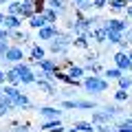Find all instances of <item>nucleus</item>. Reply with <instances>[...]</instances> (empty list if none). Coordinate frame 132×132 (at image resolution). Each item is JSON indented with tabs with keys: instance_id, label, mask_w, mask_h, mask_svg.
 I'll use <instances>...</instances> for the list:
<instances>
[{
	"instance_id": "obj_2",
	"label": "nucleus",
	"mask_w": 132,
	"mask_h": 132,
	"mask_svg": "<svg viewBox=\"0 0 132 132\" xmlns=\"http://www.w3.org/2000/svg\"><path fill=\"white\" fill-rule=\"evenodd\" d=\"M73 35L71 31L66 33V31H60L55 35V38L48 42V51L53 53V55H68V51H71V46H73Z\"/></svg>"
},
{
	"instance_id": "obj_24",
	"label": "nucleus",
	"mask_w": 132,
	"mask_h": 132,
	"mask_svg": "<svg viewBox=\"0 0 132 132\" xmlns=\"http://www.w3.org/2000/svg\"><path fill=\"white\" fill-rule=\"evenodd\" d=\"M42 13H44V18H46V22H48V24H57V22H60V18H62V15H60V11L51 9V7H44V11H42Z\"/></svg>"
},
{
	"instance_id": "obj_7",
	"label": "nucleus",
	"mask_w": 132,
	"mask_h": 132,
	"mask_svg": "<svg viewBox=\"0 0 132 132\" xmlns=\"http://www.w3.org/2000/svg\"><path fill=\"white\" fill-rule=\"evenodd\" d=\"M57 33H60V27H57V24H46V27L38 29V35H35V40H38V42H51Z\"/></svg>"
},
{
	"instance_id": "obj_46",
	"label": "nucleus",
	"mask_w": 132,
	"mask_h": 132,
	"mask_svg": "<svg viewBox=\"0 0 132 132\" xmlns=\"http://www.w3.org/2000/svg\"><path fill=\"white\" fill-rule=\"evenodd\" d=\"M5 18H7V11H0V27H5Z\"/></svg>"
},
{
	"instance_id": "obj_3",
	"label": "nucleus",
	"mask_w": 132,
	"mask_h": 132,
	"mask_svg": "<svg viewBox=\"0 0 132 132\" xmlns=\"http://www.w3.org/2000/svg\"><path fill=\"white\" fill-rule=\"evenodd\" d=\"M15 68H18L20 73V79H22V86H31L38 81V73L33 71V66L27 64V62H18V64H13Z\"/></svg>"
},
{
	"instance_id": "obj_23",
	"label": "nucleus",
	"mask_w": 132,
	"mask_h": 132,
	"mask_svg": "<svg viewBox=\"0 0 132 132\" xmlns=\"http://www.w3.org/2000/svg\"><path fill=\"white\" fill-rule=\"evenodd\" d=\"M128 5H130L128 0H108V7H110V11H112V13H123Z\"/></svg>"
},
{
	"instance_id": "obj_6",
	"label": "nucleus",
	"mask_w": 132,
	"mask_h": 132,
	"mask_svg": "<svg viewBox=\"0 0 132 132\" xmlns=\"http://www.w3.org/2000/svg\"><path fill=\"white\" fill-rule=\"evenodd\" d=\"M112 62H114V66L121 68L123 73H130L132 71V60H130V55H128V51H117L112 55Z\"/></svg>"
},
{
	"instance_id": "obj_27",
	"label": "nucleus",
	"mask_w": 132,
	"mask_h": 132,
	"mask_svg": "<svg viewBox=\"0 0 132 132\" xmlns=\"http://www.w3.org/2000/svg\"><path fill=\"white\" fill-rule=\"evenodd\" d=\"M66 73H68L71 77H75V79H84V77H86V68H84L81 64H73Z\"/></svg>"
},
{
	"instance_id": "obj_29",
	"label": "nucleus",
	"mask_w": 132,
	"mask_h": 132,
	"mask_svg": "<svg viewBox=\"0 0 132 132\" xmlns=\"http://www.w3.org/2000/svg\"><path fill=\"white\" fill-rule=\"evenodd\" d=\"M5 11L11 13V15H20V13H22V0H11L9 5L5 7Z\"/></svg>"
},
{
	"instance_id": "obj_10",
	"label": "nucleus",
	"mask_w": 132,
	"mask_h": 132,
	"mask_svg": "<svg viewBox=\"0 0 132 132\" xmlns=\"http://www.w3.org/2000/svg\"><path fill=\"white\" fill-rule=\"evenodd\" d=\"M38 112L42 114L44 119H62L64 110L57 108V106H38Z\"/></svg>"
},
{
	"instance_id": "obj_13",
	"label": "nucleus",
	"mask_w": 132,
	"mask_h": 132,
	"mask_svg": "<svg viewBox=\"0 0 132 132\" xmlns=\"http://www.w3.org/2000/svg\"><path fill=\"white\" fill-rule=\"evenodd\" d=\"M44 57H46V48H44L40 42L31 44V51H29V60H31V62H40V60H44Z\"/></svg>"
},
{
	"instance_id": "obj_25",
	"label": "nucleus",
	"mask_w": 132,
	"mask_h": 132,
	"mask_svg": "<svg viewBox=\"0 0 132 132\" xmlns=\"http://www.w3.org/2000/svg\"><path fill=\"white\" fill-rule=\"evenodd\" d=\"M101 75H104L108 81H117L119 77L123 75V71H121V68H117V66H112V68H104V73H101Z\"/></svg>"
},
{
	"instance_id": "obj_9",
	"label": "nucleus",
	"mask_w": 132,
	"mask_h": 132,
	"mask_svg": "<svg viewBox=\"0 0 132 132\" xmlns=\"http://www.w3.org/2000/svg\"><path fill=\"white\" fill-rule=\"evenodd\" d=\"M7 62L11 64H18V62H24V51H22V44H11L9 51H7Z\"/></svg>"
},
{
	"instance_id": "obj_1",
	"label": "nucleus",
	"mask_w": 132,
	"mask_h": 132,
	"mask_svg": "<svg viewBox=\"0 0 132 132\" xmlns=\"http://www.w3.org/2000/svg\"><path fill=\"white\" fill-rule=\"evenodd\" d=\"M81 88L86 90V95H90V97H97V95L108 93L110 81L106 79L104 75H86L84 79H81Z\"/></svg>"
},
{
	"instance_id": "obj_31",
	"label": "nucleus",
	"mask_w": 132,
	"mask_h": 132,
	"mask_svg": "<svg viewBox=\"0 0 132 132\" xmlns=\"http://www.w3.org/2000/svg\"><path fill=\"white\" fill-rule=\"evenodd\" d=\"M117 86H119V88H123V90H130V88H132V75L123 73V75L117 79Z\"/></svg>"
},
{
	"instance_id": "obj_35",
	"label": "nucleus",
	"mask_w": 132,
	"mask_h": 132,
	"mask_svg": "<svg viewBox=\"0 0 132 132\" xmlns=\"http://www.w3.org/2000/svg\"><path fill=\"white\" fill-rule=\"evenodd\" d=\"M114 128H117V132H132V123H128L126 119H123V121H119Z\"/></svg>"
},
{
	"instance_id": "obj_49",
	"label": "nucleus",
	"mask_w": 132,
	"mask_h": 132,
	"mask_svg": "<svg viewBox=\"0 0 132 132\" xmlns=\"http://www.w3.org/2000/svg\"><path fill=\"white\" fill-rule=\"evenodd\" d=\"M71 2H73V5H75V2H81V0H71Z\"/></svg>"
},
{
	"instance_id": "obj_42",
	"label": "nucleus",
	"mask_w": 132,
	"mask_h": 132,
	"mask_svg": "<svg viewBox=\"0 0 132 132\" xmlns=\"http://www.w3.org/2000/svg\"><path fill=\"white\" fill-rule=\"evenodd\" d=\"M123 40H126V42H128V44L132 46V29H128V31L123 33Z\"/></svg>"
},
{
	"instance_id": "obj_8",
	"label": "nucleus",
	"mask_w": 132,
	"mask_h": 132,
	"mask_svg": "<svg viewBox=\"0 0 132 132\" xmlns=\"http://www.w3.org/2000/svg\"><path fill=\"white\" fill-rule=\"evenodd\" d=\"M64 123H62V119H44L42 123H40V132H64Z\"/></svg>"
},
{
	"instance_id": "obj_26",
	"label": "nucleus",
	"mask_w": 132,
	"mask_h": 132,
	"mask_svg": "<svg viewBox=\"0 0 132 132\" xmlns=\"http://www.w3.org/2000/svg\"><path fill=\"white\" fill-rule=\"evenodd\" d=\"M11 40H15V44H27V42H31L33 38L29 35L27 31H20V29H18V31L11 33Z\"/></svg>"
},
{
	"instance_id": "obj_12",
	"label": "nucleus",
	"mask_w": 132,
	"mask_h": 132,
	"mask_svg": "<svg viewBox=\"0 0 132 132\" xmlns=\"http://www.w3.org/2000/svg\"><path fill=\"white\" fill-rule=\"evenodd\" d=\"M88 35H90V40H93V42H97V44H108V31H106L101 24H99V27H95Z\"/></svg>"
},
{
	"instance_id": "obj_32",
	"label": "nucleus",
	"mask_w": 132,
	"mask_h": 132,
	"mask_svg": "<svg viewBox=\"0 0 132 132\" xmlns=\"http://www.w3.org/2000/svg\"><path fill=\"white\" fill-rule=\"evenodd\" d=\"M104 110H106V112H108L112 119H114V117H121V114H123V108H121V106H117V104H112V106H110V104L104 106Z\"/></svg>"
},
{
	"instance_id": "obj_37",
	"label": "nucleus",
	"mask_w": 132,
	"mask_h": 132,
	"mask_svg": "<svg viewBox=\"0 0 132 132\" xmlns=\"http://www.w3.org/2000/svg\"><path fill=\"white\" fill-rule=\"evenodd\" d=\"M9 46H11V44L7 42V40H0V60H5V57H7V51H9Z\"/></svg>"
},
{
	"instance_id": "obj_18",
	"label": "nucleus",
	"mask_w": 132,
	"mask_h": 132,
	"mask_svg": "<svg viewBox=\"0 0 132 132\" xmlns=\"http://www.w3.org/2000/svg\"><path fill=\"white\" fill-rule=\"evenodd\" d=\"M75 11L81 15H90L95 13V7H93V0H81V2H75Z\"/></svg>"
},
{
	"instance_id": "obj_38",
	"label": "nucleus",
	"mask_w": 132,
	"mask_h": 132,
	"mask_svg": "<svg viewBox=\"0 0 132 132\" xmlns=\"http://www.w3.org/2000/svg\"><path fill=\"white\" fill-rule=\"evenodd\" d=\"M93 7H95V11H104L108 7V0H93Z\"/></svg>"
},
{
	"instance_id": "obj_22",
	"label": "nucleus",
	"mask_w": 132,
	"mask_h": 132,
	"mask_svg": "<svg viewBox=\"0 0 132 132\" xmlns=\"http://www.w3.org/2000/svg\"><path fill=\"white\" fill-rule=\"evenodd\" d=\"M7 84H11V86H20V84H22L20 73H18V68H15V66L7 68Z\"/></svg>"
},
{
	"instance_id": "obj_43",
	"label": "nucleus",
	"mask_w": 132,
	"mask_h": 132,
	"mask_svg": "<svg viewBox=\"0 0 132 132\" xmlns=\"http://www.w3.org/2000/svg\"><path fill=\"white\" fill-rule=\"evenodd\" d=\"M117 46H119V51H130V44H128L126 40H121V42H119Z\"/></svg>"
},
{
	"instance_id": "obj_34",
	"label": "nucleus",
	"mask_w": 132,
	"mask_h": 132,
	"mask_svg": "<svg viewBox=\"0 0 132 132\" xmlns=\"http://www.w3.org/2000/svg\"><path fill=\"white\" fill-rule=\"evenodd\" d=\"M11 132H31V126H29V123L13 121V123H11Z\"/></svg>"
},
{
	"instance_id": "obj_19",
	"label": "nucleus",
	"mask_w": 132,
	"mask_h": 132,
	"mask_svg": "<svg viewBox=\"0 0 132 132\" xmlns=\"http://www.w3.org/2000/svg\"><path fill=\"white\" fill-rule=\"evenodd\" d=\"M97 106L99 104L95 99H75V110H90V112H93Z\"/></svg>"
},
{
	"instance_id": "obj_41",
	"label": "nucleus",
	"mask_w": 132,
	"mask_h": 132,
	"mask_svg": "<svg viewBox=\"0 0 132 132\" xmlns=\"http://www.w3.org/2000/svg\"><path fill=\"white\" fill-rule=\"evenodd\" d=\"M117 128H110V123H101V126H97V132H114Z\"/></svg>"
},
{
	"instance_id": "obj_15",
	"label": "nucleus",
	"mask_w": 132,
	"mask_h": 132,
	"mask_svg": "<svg viewBox=\"0 0 132 132\" xmlns=\"http://www.w3.org/2000/svg\"><path fill=\"white\" fill-rule=\"evenodd\" d=\"M73 46L79 48V51H88V48H90V35H88V33H79V35H75V38H73Z\"/></svg>"
},
{
	"instance_id": "obj_48",
	"label": "nucleus",
	"mask_w": 132,
	"mask_h": 132,
	"mask_svg": "<svg viewBox=\"0 0 132 132\" xmlns=\"http://www.w3.org/2000/svg\"><path fill=\"white\" fill-rule=\"evenodd\" d=\"M128 55H130V60H132V46H130V51H128Z\"/></svg>"
},
{
	"instance_id": "obj_28",
	"label": "nucleus",
	"mask_w": 132,
	"mask_h": 132,
	"mask_svg": "<svg viewBox=\"0 0 132 132\" xmlns=\"http://www.w3.org/2000/svg\"><path fill=\"white\" fill-rule=\"evenodd\" d=\"M86 73H90V75H101L104 73V66H101V62H88V64H84Z\"/></svg>"
},
{
	"instance_id": "obj_45",
	"label": "nucleus",
	"mask_w": 132,
	"mask_h": 132,
	"mask_svg": "<svg viewBox=\"0 0 132 132\" xmlns=\"http://www.w3.org/2000/svg\"><path fill=\"white\" fill-rule=\"evenodd\" d=\"M2 84H7V71L0 68V86H2Z\"/></svg>"
},
{
	"instance_id": "obj_44",
	"label": "nucleus",
	"mask_w": 132,
	"mask_h": 132,
	"mask_svg": "<svg viewBox=\"0 0 132 132\" xmlns=\"http://www.w3.org/2000/svg\"><path fill=\"white\" fill-rule=\"evenodd\" d=\"M123 15H126L128 20H132V5H128V7H126V11H123Z\"/></svg>"
},
{
	"instance_id": "obj_33",
	"label": "nucleus",
	"mask_w": 132,
	"mask_h": 132,
	"mask_svg": "<svg viewBox=\"0 0 132 132\" xmlns=\"http://www.w3.org/2000/svg\"><path fill=\"white\" fill-rule=\"evenodd\" d=\"M121 40H123V33L121 31H108V44H114V46H117Z\"/></svg>"
},
{
	"instance_id": "obj_11",
	"label": "nucleus",
	"mask_w": 132,
	"mask_h": 132,
	"mask_svg": "<svg viewBox=\"0 0 132 132\" xmlns=\"http://www.w3.org/2000/svg\"><path fill=\"white\" fill-rule=\"evenodd\" d=\"M35 86H38V88L42 90L44 95H48V97H55V95H57V86H55V81H48V79H42V77H38Z\"/></svg>"
},
{
	"instance_id": "obj_30",
	"label": "nucleus",
	"mask_w": 132,
	"mask_h": 132,
	"mask_svg": "<svg viewBox=\"0 0 132 132\" xmlns=\"http://www.w3.org/2000/svg\"><path fill=\"white\" fill-rule=\"evenodd\" d=\"M112 97H114V101H117V104H128V101H130V93H128V90H123V88H117L112 93Z\"/></svg>"
},
{
	"instance_id": "obj_16",
	"label": "nucleus",
	"mask_w": 132,
	"mask_h": 132,
	"mask_svg": "<svg viewBox=\"0 0 132 132\" xmlns=\"http://www.w3.org/2000/svg\"><path fill=\"white\" fill-rule=\"evenodd\" d=\"M27 22H29V29H33V31H38V29H42V27H46V24H48L46 18H44V13H33Z\"/></svg>"
},
{
	"instance_id": "obj_14",
	"label": "nucleus",
	"mask_w": 132,
	"mask_h": 132,
	"mask_svg": "<svg viewBox=\"0 0 132 132\" xmlns=\"http://www.w3.org/2000/svg\"><path fill=\"white\" fill-rule=\"evenodd\" d=\"M68 130L71 132H97V126L93 121H75Z\"/></svg>"
},
{
	"instance_id": "obj_47",
	"label": "nucleus",
	"mask_w": 132,
	"mask_h": 132,
	"mask_svg": "<svg viewBox=\"0 0 132 132\" xmlns=\"http://www.w3.org/2000/svg\"><path fill=\"white\" fill-rule=\"evenodd\" d=\"M126 121H128V123H132V114H128V117H126Z\"/></svg>"
},
{
	"instance_id": "obj_17",
	"label": "nucleus",
	"mask_w": 132,
	"mask_h": 132,
	"mask_svg": "<svg viewBox=\"0 0 132 132\" xmlns=\"http://www.w3.org/2000/svg\"><path fill=\"white\" fill-rule=\"evenodd\" d=\"M110 121H112V117H110V114L106 112L104 108H101V110L95 108V110H93V123H95V126H101V123H110Z\"/></svg>"
},
{
	"instance_id": "obj_5",
	"label": "nucleus",
	"mask_w": 132,
	"mask_h": 132,
	"mask_svg": "<svg viewBox=\"0 0 132 132\" xmlns=\"http://www.w3.org/2000/svg\"><path fill=\"white\" fill-rule=\"evenodd\" d=\"M31 66L38 68V73H57L60 66H57V57H44L40 62H31Z\"/></svg>"
},
{
	"instance_id": "obj_50",
	"label": "nucleus",
	"mask_w": 132,
	"mask_h": 132,
	"mask_svg": "<svg viewBox=\"0 0 132 132\" xmlns=\"http://www.w3.org/2000/svg\"><path fill=\"white\" fill-rule=\"evenodd\" d=\"M128 2H130V5H132V0H128Z\"/></svg>"
},
{
	"instance_id": "obj_4",
	"label": "nucleus",
	"mask_w": 132,
	"mask_h": 132,
	"mask_svg": "<svg viewBox=\"0 0 132 132\" xmlns=\"http://www.w3.org/2000/svg\"><path fill=\"white\" fill-rule=\"evenodd\" d=\"M101 27H104L106 31H121V33H126L128 29H132V24L128 22V18L126 20H121V18H104L101 20Z\"/></svg>"
},
{
	"instance_id": "obj_40",
	"label": "nucleus",
	"mask_w": 132,
	"mask_h": 132,
	"mask_svg": "<svg viewBox=\"0 0 132 132\" xmlns=\"http://www.w3.org/2000/svg\"><path fill=\"white\" fill-rule=\"evenodd\" d=\"M11 33L13 31H9L7 27H0V40H11Z\"/></svg>"
},
{
	"instance_id": "obj_20",
	"label": "nucleus",
	"mask_w": 132,
	"mask_h": 132,
	"mask_svg": "<svg viewBox=\"0 0 132 132\" xmlns=\"http://www.w3.org/2000/svg\"><path fill=\"white\" fill-rule=\"evenodd\" d=\"M5 27L9 29V31H18V29L22 27V18H20V15H11V13H7V18H5Z\"/></svg>"
},
{
	"instance_id": "obj_39",
	"label": "nucleus",
	"mask_w": 132,
	"mask_h": 132,
	"mask_svg": "<svg viewBox=\"0 0 132 132\" xmlns=\"http://www.w3.org/2000/svg\"><path fill=\"white\" fill-rule=\"evenodd\" d=\"M84 60H86V64H88V62H97V60H99V55H97L95 51H86Z\"/></svg>"
},
{
	"instance_id": "obj_36",
	"label": "nucleus",
	"mask_w": 132,
	"mask_h": 132,
	"mask_svg": "<svg viewBox=\"0 0 132 132\" xmlns=\"http://www.w3.org/2000/svg\"><path fill=\"white\" fill-rule=\"evenodd\" d=\"M75 86H64V88H62V97L64 99H71V97H75Z\"/></svg>"
},
{
	"instance_id": "obj_21",
	"label": "nucleus",
	"mask_w": 132,
	"mask_h": 132,
	"mask_svg": "<svg viewBox=\"0 0 132 132\" xmlns=\"http://www.w3.org/2000/svg\"><path fill=\"white\" fill-rule=\"evenodd\" d=\"M11 110H15L13 101H11L9 97H0V119H5L7 114L11 112Z\"/></svg>"
}]
</instances>
